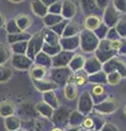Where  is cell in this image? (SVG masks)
Returning <instances> with one entry per match:
<instances>
[{
	"mask_svg": "<svg viewBox=\"0 0 126 131\" xmlns=\"http://www.w3.org/2000/svg\"><path fill=\"white\" fill-rule=\"evenodd\" d=\"M93 93H94L95 95H101V94L103 93V88L101 86V85H95V86L93 88Z\"/></svg>",
	"mask_w": 126,
	"mask_h": 131,
	"instance_id": "cell-4",
	"label": "cell"
},
{
	"mask_svg": "<svg viewBox=\"0 0 126 131\" xmlns=\"http://www.w3.org/2000/svg\"><path fill=\"white\" fill-rule=\"evenodd\" d=\"M110 45H111V48L117 50V49H120V47H121V42L120 40H111Z\"/></svg>",
	"mask_w": 126,
	"mask_h": 131,
	"instance_id": "cell-3",
	"label": "cell"
},
{
	"mask_svg": "<svg viewBox=\"0 0 126 131\" xmlns=\"http://www.w3.org/2000/svg\"><path fill=\"white\" fill-rule=\"evenodd\" d=\"M83 126L87 127V128H91V127H93V120L91 118H87V119L83 121Z\"/></svg>",
	"mask_w": 126,
	"mask_h": 131,
	"instance_id": "cell-5",
	"label": "cell"
},
{
	"mask_svg": "<svg viewBox=\"0 0 126 131\" xmlns=\"http://www.w3.org/2000/svg\"><path fill=\"white\" fill-rule=\"evenodd\" d=\"M53 131H60V130H59V129H54Z\"/></svg>",
	"mask_w": 126,
	"mask_h": 131,
	"instance_id": "cell-6",
	"label": "cell"
},
{
	"mask_svg": "<svg viewBox=\"0 0 126 131\" xmlns=\"http://www.w3.org/2000/svg\"><path fill=\"white\" fill-rule=\"evenodd\" d=\"M86 82V75L83 74H74L70 78V84H77V85H82Z\"/></svg>",
	"mask_w": 126,
	"mask_h": 131,
	"instance_id": "cell-2",
	"label": "cell"
},
{
	"mask_svg": "<svg viewBox=\"0 0 126 131\" xmlns=\"http://www.w3.org/2000/svg\"><path fill=\"white\" fill-rule=\"evenodd\" d=\"M99 24H100L99 18H96V16H89V18L86 20L84 25H86V27L89 28V30H94L95 27L99 26Z\"/></svg>",
	"mask_w": 126,
	"mask_h": 131,
	"instance_id": "cell-1",
	"label": "cell"
}]
</instances>
